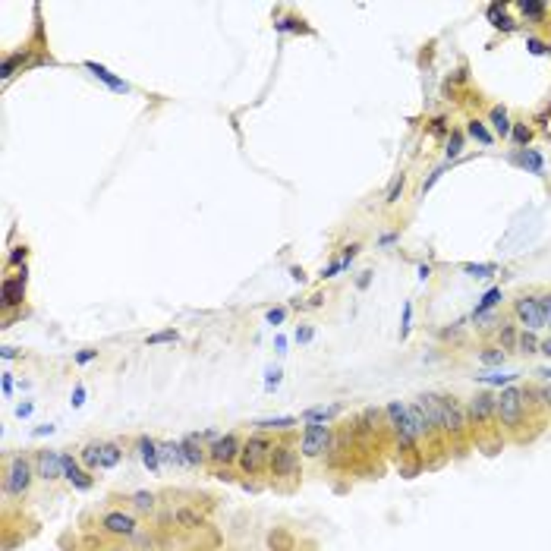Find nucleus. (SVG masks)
<instances>
[{
    "label": "nucleus",
    "mask_w": 551,
    "mask_h": 551,
    "mask_svg": "<svg viewBox=\"0 0 551 551\" xmlns=\"http://www.w3.org/2000/svg\"><path fill=\"white\" fill-rule=\"evenodd\" d=\"M139 460L148 466V473H161V450H158V441H152V438H139Z\"/></svg>",
    "instance_id": "2eb2a0df"
},
{
    "label": "nucleus",
    "mask_w": 551,
    "mask_h": 551,
    "mask_svg": "<svg viewBox=\"0 0 551 551\" xmlns=\"http://www.w3.org/2000/svg\"><path fill=\"white\" fill-rule=\"evenodd\" d=\"M341 413V406H312V410L303 413L306 422H328L331 416H337Z\"/></svg>",
    "instance_id": "412c9836"
},
{
    "label": "nucleus",
    "mask_w": 551,
    "mask_h": 551,
    "mask_svg": "<svg viewBox=\"0 0 551 551\" xmlns=\"http://www.w3.org/2000/svg\"><path fill=\"white\" fill-rule=\"evenodd\" d=\"M517 375H479L482 385H507V381H513Z\"/></svg>",
    "instance_id": "a19ab883"
},
{
    "label": "nucleus",
    "mask_w": 551,
    "mask_h": 551,
    "mask_svg": "<svg viewBox=\"0 0 551 551\" xmlns=\"http://www.w3.org/2000/svg\"><path fill=\"white\" fill-rule=\"evenodd\" d=\"M517 7H520V13H523L529 22H542L545 13H548V7H545V3H538V0H520Z\"/></svg>",
    "instance_id": "a211bd4d"
},
{
    "label": "nucleus",
    "mask_w": 551,
    "mask_h": 551,
    "mask_svg": "<svg viewBox=\"0 0 551 551\" xmlns=\"http://www.w3.org/2000/svg\"><path fill=\"white\" fill-rule=\"evenodd\" d=\"M268 473H271L274 479H290V475H296L299 473V454L287 441L274 444L271 457H268Z\"/></svg>",
    "instance_id": "20e7f679"
},
{
    "label": "nucleus",
    "mask_w": 551,
    "mask_h": 551,
    "mask_svg": "<svg viewBox=\"0 0 551 551\" xmlns=\"http://www.w3.org/2000/svg\"><path fill=\"white\" fill-rule=\"evenodd\" d=\"M284 318H287L284 309H271V312H268V324H280Z\"/></svg>",
    "instance_id": "8fccbe9b"
},
{
    "label": "nucleus",
    "mask_w": 551,
    "mask_h": 551,
    "mask_svg": "<svg viewBox=\"0 0 551 551\" xmlns=\"http://www.w3.org/2000/svg\"><path fill=\"white\" fill-rule=\"evenodd\" d=\"M271 448H274V441L271 438H265L262 431H255L252 438H249L246 444H243V450H240V469L246 475H255V473H262V469L268 466V457H271Z\"/></svg>",
    "instance_id": "f03ea898"
},
{
    "label": "nucleus",
    "mask_w": 551,
    "mask_h": 551,
    "mask_svg": "<svg viewBox=\"0 0 551 551\" xmlns=\"http://www.w3.org/2000/svg\"><path fill=\"white\" fill-rule=\"evenodd\" d=\"M368 280H372V278H368V271H366L359 280H356V284H359V290H366V287H368Z\"/></svg>",
    "instance_id": "0e129e2a"
},
{
    "label": "nucleus",
    "mask_w": 551,
    "mask_h": 551,
    "mask_svg": "<svg viewBox=\"0 0 551 551\" xmlns=\"http://www.w3.org/2000/svg\"><path fill=\"white\" fill-rule=\"evenodd\" d=\"M501 299H504V296H501V287H492V290H488V293H485V296H482V303H479V306H475V312H473V318H479V315H485V312H488V309H494V306H498V303H501Z\"/></svg>",
    "instance_id": "b1692460"
},
{
    "label": "nucleus",
    "mask_w": 551,
    "mask_h": 551,
    "mask_svg": "<svg viewBox=\"0 0 551 551\" xmlns=\"http://www.w3.org/2000/svg\"><path fill=\"white\" fill-rule=\"evenodd\" d=\"M120 457H123L120 444L108 441V444H104V448H101V469H114L117 463H120Z\"/></svg>",
    "instance_id": "4be33fe9"
},
{
    "label": "nucleus",
    "mask_w": 551,
    "mask_h": 551,
    "mask_svg": "<svg viewBox=\"0 0 551 551\" xmlns=\"http://www.w3.org/2000/svg\"><path fill=\"white\" fill-rule=\"evenodd\" d=\"M343 268H347V265H343V262H331L328 268H322V280H328V278H337V274H341Z\"/></svg>",
    "instance_id": "c03bdc74"
},
{
    "label": "nucleus",
    "mask_w": 551,
    "mask_h": 551,
    "mask_svg": "<svg viewBox=\"0 0 551 551\" xmlns=\"http://www.w3.org/2000/svg\"><path fill=\"white\" fill-rule=\"evenodd\" d=\"M20 64H22V54H13V57L3 60V73H0V76H3V83H7V79L13 76V70H16Z\"/></svg>",
    "instance_id": "4c0bfd02"
},
{
    "label": "nucleus",
    "mask_w": 551,
    "mask_h": 551,
    "mask_svg": "<svg viewBox=\"0 0 551 551\" xmlns=\"http://www.w3.org/2000/svg\"><path fill=\"white\" fill-rule=\"evenodd\" d=\"M441 173H444V167H441V171H435V173H431V177H429V180H425V183H422V192H429L431 186H435L438 180H441Z\"/></svg>",
    "instance_id": "864d4df0"
},
{
    "label": "nucleus",
    "mask_w": 551,
    "mask_h": 551,
    "mask_svg": "<svg viewBox=\"0 0 551 551\" xmlns=\"http://www.w3.org/2000/svg\"><path fill=\"white\" fill-rule=\"evenodd\" d=\"M312 337H315V331H312V328H296V341L299 343H309Z\"/></svg>",
    "instance_id": "603ef678"
},
{
    "label": "nucleus",
    "mask_w": 551,
    "mask_h": 551,
    "mask_svg": "<svg viewBox=\"0 0 551 551\" xmlns=\"http://www.w3.org/2000/svg\"><path fill=\"white\" fill-rule=\"evenodd\" d=\"M177 331H158V334H148V347H158V343H173L177 341Z\"/></svg>",
    "instance_id": "c9c22d12"
},
{
    "label": "nucleus",
    "mask_w": 551,
    "mask_h": 551,
    "mask_svg": "<svg viewBox=\"0 0 551 551\" xmlns=\"http://www.w3.org/2000/svg\"><path fill=\"white\" fill-rule=\"evenodd\" d=\"M479 359L485 362V366H501V362H504V347H488V350H482Z\"/></svg>",
    "instance_id": "473e14b6"
},
{
    "label": "nucleus",
    "mask_w": 551,
    "mask_h": 551,
    "mask_svg": "<svg viewBox=\"0 0 551 551\" xmlns=\"http://www.w3.org/2000/svg\"><path fill=\"white\" fill-rule=\"evenodd\" d=\"M429 274H431L429 265H419V280H429Z\"/></svg>",
    "instance_id": "e2e57ef3"
},
{
    "label": "nucleus",
    "mask_w": 551,
    "mask_h": 551,
    "mask_svg": "<svg viewBox=\"0 0 551 551\" xmlns=\"http://www.w3.org/2000/svg\"><path fill=\"white\" fill-rule=\"evenodd\" d=\"M177 520H180V526H186V529H196V526H202V523H205L202 513L189 510V507H180V510H177Z\"/></svg>",
    "instance_id": "7c9ffc66"
},
{
    "label": "nucleus",
    "mask_w": 551,
    "mask_h": 551,
    "mask_svg": "<svg viewBox=\"0 0 551 551\" xmlns=\"http://www.w3.org/2000/svg\"><path fill=\"white\" fill-rule=\"evenodd\" d=\"M513 315H517L520 324H526V331L545 328V318H542V309H538V299H536V296H520V299H513Z\"/></svg>",
    "instance_id": "6e6552de"
},
{
    "label": "nucleus",
    "mask_w": 551,
    "mask_h": 551,
    "mask_svg": "<svg viewBox=\"0 0 551 551\" xmlns=\"http://www.w3.org/2000/svg\"><path fill=\"white\" fill-rule=\"evenodd\" d=\"M0 387H3V397H10V394H13V372H3V378H0Z\"/></svg>",
    "instance_id": "09e8293b"
},
{
    "label": "nucleus",
    "mask_w": 551,
    "mask_h": 551,
    "mask_svg": "<svg viewBox=\"0 0 551 551\" xmlns=\"http://www.w3.org/2000/svg\"><path fill=\"white\" fill-rule=\"evenodd\" d=\"M240 450H243L240 438H236L234 431H227V435H221L217 441H211V448H208V460H211V463H217V466H230L234 460H240Z\"/></svg>",
    "instance_id": "0eeeda50"
},
{
    "label": "nucleus",
    "mask_w": 551,
    "mask_h": 551,
    "mask_svg": "<svg viewBox=\"0 0 551 551\" xmlns=\"http://www.w3.org/2000/svg\"><path fill=\"white\" fill-rule=\"evenodd\" d=\"M22 259H26V246H20V249H16L13 255H10V265H20Z\"/></svg>",
    "instance_id": "4d7b16f0"
},
{
    "label": "nucleus",
    "mask_w": 551,
    "mask_h": 551,
    "mask_svg": "<svg viewBox=\"0 0 551 551\" xmlns=\"http://www.w3.org/2000/svg\"><path fill=\"white\" fill-rule=\"evenodd\" d=\"M498 271V265H492V262H479V265H463V274H469V278H488V274Z\"/></svg>",
    "instance_id": "c756f323"
},
{
    "label": "nucleus",
    "mask_w": 551,
    "mask_h": 551,
    "mask_svg": "<svg viewBox=\"0 0 551 551\" xmlns=\"http://www.w3.org/2000/svg\"><path fill=\"white\" fill-rule=\"evenodd\" d=\"M403 183H406L403 177H397V180H394V183H391V189H387V199H385L387 205H394V202H397V199H400V192H403Z\"/></svg>",
    "instance_id": "58836bf2"
},
{
    "label": "nucleus",
    "mask_w": 551,
    "mask_h": 551,
    "mask_svg": "<svg viewBox=\"0 0 551 551\" xmlns=\"http://www.w3.org/2000/svg\"><path fill=\"white\" fill-rule=\"evenodd\" d=\"M35 475L38 473L32 469V463H29L26 457H13V460H10V469H7V494H13V498H26Z\"/></svg>",
    "instance_id": "39448f33"
},
{
    "label": "nucleus",
    "mask_w": 551,
    "mask_h": 551,
    "mask_svg": "<svg viewBox=\"0 0 551 551\" xmlns=\"http://www.w3.org/2000/svg\"><path fill=\"white\" fill-rule=\"evenodd\" d=\"M542 375H545V378H548V381H551V368H542Z\"/></svg>",
    "instance_id": "69168bd1"
},
{
    "label": "nucleus",
    "mask_w": 551,
    "mask_h": 551,
    "mask_svg": "<svg viewBox=\"0 0 551 551\" xmlns=\"http://www.w3.org/2000/svg\"><path fill=\"white\" fill-rule=\"evenodd\" d=\"M488 20H492L494 29H504V32H510V29H513V20H510V16H504V7H498V3L488 7Z\"/></svg>",
    "instance_id": "bb28decb"
},
{
    "label": "nucleus",
    "mask_w": 551,
    "mask_h": 551,
    "mask_svg": "<svg viewBox=\"0 0 551 551\" xmlns=\"http://www.w3.org/2000/svg\"><path fill=\"white\" fill-rule=\"evenodd\" d=\"M158 450H161V463H167V466H183L180 444H158Z\"/></svg>",
    "instance_id": "a878e982"
},
{
    "label": "nucleus",
    "mask_w": 551,
    "mask_h": 551,
    "mask_svg": "<svg viewBox=\"0 0 551 551\" xmlns=\"http://www.w3.org/2000/svg\"><path fill=\"white\" fill-rule=\"evenodd\" d=\"M466 133L473 136V139L479 142V145H492V142H494V136L488 133V127H485V123H482V120H469Z\"/></svg>",
    "instance_id": "393cba45"
},
{
    "label": "nucleus",
    "mask_w": 551,
    "mask_h": 551,
    "mask_svg": "<svg viewBox=\"0 0 551 551\" xmlns=\"http://www.w3.org/2000/svg\"><path fill=\"white\" fill-rule=\"evenodd\" d=\"M290 425H296L293 416H274V419H259V422H255V431H284V429H290Z\"/></svg>",
    "instance_id": "6ab92c4d"
},
{
    "label": "nucleus",
    "mask_w": 551,
    "mask_h": 551,
    "mask_svg": "<svg viewBox=\"0 0 551 551\" xmlns=\"http://www.w3.org/2000/svg\"><path fill=\"white\" fill-rule=\"evenodd\" d=\"M498 337H501V343H504V347H513V343H517V334H513L510 324H504V328L498 331Z\"/></svg>",
    "instance_id": "a18cd8bd"
},
{
    "label": "nucleus",
    "mask_w": 551,
    "mask_h": 551,
    "mask_svg": "<svg viewBox=\"0 0 551 551\" xmlns=\"http://www.w3.org/2000/svg\"><path fill=\"white\" fill-rule=\"evenodd\" d=\"M101 448H104V444H98V441H92V444H85V448H83L85 469H98V466H101Z\"/></svg>",
    "instance_id": "5701e85b"
},
{
    "label": "nucleus",
    "mask_w": 551,
    "mask_h": 551,
    "mask_svg": "<svg viewBox=\"0 0 551 551\" xmlns=\"http://www.w3.org/2000/svg\"><path fill=\"white\" fill-rule=\"evenodd\" d=\"M488 123H492V129L501 136V139H507V136H510V129H513V123H510V117H507L504 108H492V114H488Z\"/></svg>",
    "instance_id": "f3484780"
},
{
    "label": "nucleus",
    "mask_w": 551,
    "mask_h": 551,
    "mask_svg": "<svg viewBox=\"0 0 551 551\" xmlns=\"http://www.w3.org/2000/svg\"><path fill=\"white\" fill-rule=\"evenodd\" d=\"M498 422L504 429H520L526 416V397H523V387H504L498 394Z\"/></svg>",
    "instance_id": "7ed1b4c3"
},
{
    "label": "nucleus",
    "mask_w": 551,
    "mask_h": 551,
    "mask_svg": "<svg viewBox=\"0 0 551 551\" xmlns=\"http://www.w3.org/2000/svg\"><path fill=\"white\" fill-rule=\"evenodd\" d=\"M410 318H413V306L403 303V324H400V337L410 334Z\"/></svg>",
    "instance_id": "49530a36"
},
{
    "label": "nucleus",
    "mask_w": 551,
    "mask_h": 551,
    "mask_svg": "<svg viewBox=\"0 0 551 551\" xmlns=\"http://www.w3.org/2000/svg\"><path fill=\"white\" fill-rule=\"evenodd\" d=\"M517 161H520V164H523V167H529L532 173H542V171H545V161H542V155H538V152H532V148H526V152L520 155Z\"/></svg>",
    "instance_id": "cd10ccee"
},
{
    "label": "nucleus",
    "mask_w": 551,
    "mask_h": 551,
    "mask_svg": "<svg viewBox=\"0 0 551 551\" xmlns=\"http://www.w3.org/2000/svg\"><path fill=\"white\" fill-rule=\"evenodd\" d=\"M32 435H35V438H45V435H54V425H51V422H48V425H38V429H35V431H32Z\"/></svg>",
    "instance_id": "6e6d98bb"
},
{
    "label": "nucleus",
    "mask_w": 551,
    "mask_h": 551,
    "mask_svg": "<svg viewBox=\"0 0 551 551\" xmlns=\"http://www.w3.org/2000/svg\"><path fill=\"white\" fill-rule=\"evenodd\" d=\"M526 48H529V54H536V57H542V54H548V45L538 38H526Z\"/></svg>",
    "instance_id": "79ce46f5"
},
{
    "label": "nucleus",
    "mask_w": 551,
    "mask_h": 551,
    "mask_svg": "<svg viewBox=\"0 0 551 551\" xmlns=\"http://www.w3.org/2000/svg\"><path fill=\"white\" fill-rule=\"evenodd\" d=\"M517 347H520V353H538L542 341L536 337V331H523V334L517 337Z\"/></svg>",
    "instance_id": "c85d7f7f"
},
{
    "label": "nucleus",
    "mask_w": 551,
    "mask_h": 551,
    "mask_svg": "<svg viewBox=\"0 0 551 551\" xmlns=\"http://www.w3.org/2000/svg\"><path fill=\"white\" fill-rule=\"evenodd\" d=\"M416 403L429 413L435 429L444 431V435H460V431L466 429V410L460 406L457 397H448V394H422Z\"/></svg>",
    "instance_id": "f257e3e1"
},
{
    "label": "nucleus",
    "mask_w": 551,
    "mask_h": 551,
    "mask_svg": "<svg viewBox=\"0 0 551 551\" xmlns=\"http://www.w3.org/2000/svg\"><path fill=\"white\" fill-rule=\"evenodd\" d=\"M510 136H513V142H517V145H529V139H532V129L526 127V123H513V129H510Z\"/></svg>",
    "instance_id": "72a5a7b5"
},
{
    "label": "nucleus",
    "mask_w": 551,
    "mask_h": 551,
    "mask_svg": "<svg viewBox=\"0 0 551 551\" xmlns=\"http://www.w3.org/2000/svg\"><path fill=\"white\" fill-rule=\"evenodd\" d=\"M278 32H303V26H299V20H284L278 22Z\"/></svg>",
    "instance_id": "de8ad7c7"
},
{
    "label": "nucleus",
    "mask_w": 551,
    "mask_h": 551,
    "mask_svg": "<svg viewBox=\"0 0 551 551\" xmlns=\"http://www.w3.org/2000/svg\"><path fill=\"white\" fill-rule=\"evenodd\" d=\"M98 356V350H83V353H76V362L79 366H85V362H92Z\"/></svg>",
    "instance_id": "3c124183"
},
{
    "label": "nucleus",
    "mask_w": 551,
    "mask_h": 551,
    "mask_svg": "<svg viewBox=\"0 0 551 551\" xmlns=\"http://www.w3.org/2000/svg\"><path fill=\"white\" fill-rule=\"evenodd\" d=\"M469 419H473L475 425H488L492 419H498V400H494V394L488 391H479L473 400H469Z\"/></svg>",
    "instance_id": "1a4fd4ad"
},
{
    "label": "nucleus",
    "mask_w": 551,
    "mask_h": 551,
    "mask_svg": "<svg viewBox=\"0 0 551 551\" xmlns=\"http://www.w3.org/2000/svg\"><path fill=\"white\" fill-rule=\"evenodd\" d=\"M460 152H463V133H450V139H448V161H454V158H460Z\"/></svg>",
    "instance_id": "f704fd0d"
},
{
    "label": "nucleus",
    "mask_w": 551,
    "mask_h": 551,
    "mask_svg": "<svg viewBox=\"0 0 551 551\" xmlns=\"http://www.w3.org/2000/svg\"><path fill=\"white\" fill-rule=\"evenodd\" d=\"M280 375H284V372H280V368H268V372H265V391H274V387H278L280 385Z\"/></svg>",
    "instance_id": "ea45409f"
},
{
    "label": "nucleus",
    "mask_w": 551,
    "mask_h": 551,
    "mask_svg": "<svg viewBox=\"0 0 551 551\" xmlns=\"http://www.w3.org/2000/svg\"><path fill=\"white\" fill-rule=\"evenodd\" d=\"M542 403H545V406H551V381L542 387Z\"/></svg>",
    "instance_id": "13d9d810"
},
{
    "label": "nucleus",
    "mask_w": 551,
    "mask_h": 551,
    "mask_svg": "<svg viewBox=\"0 0 551 551\" xmlns=\"http://www.w3.org/2000/svg\"><path fill=\"white\" fill-rule=\"evenodd\" d=\"M180 454H183V466H192V469L208 460V448H202L199 435H186L183 441H180Z\"/></svg>",
    "instance_id": "ddd939ff"
},
{
    "label": "nucleus",
    "mask_w": 551,
    "mask_h": 551,
    "mask_svg": "<svg viewBox=\"0 0 551 551\" xmlns=\"http://www.w3.org/2000/svg\"><path fill=\"white\" fill-rule=\"evenodd\" d=\"M538 299V309H542V318H545V328H551V293H542Z\"/></svg>",
    "instance_id": "e433bc0d"
},
{
    "label": "nucleus",
    "mask_w": 551,
    "mask_h": 551,
    "mask_svg": "<svg viewBox=\"0 0 551 551\" xmlns=\"http://www.w3.org/2000/svg\"><path fill=\"white\" fill-rule=\"evenodd\" d=\"M101 529L110 532V536H123V538H133L136 532V517L133 513H123V510H110L101 517Z\"/></svg>",
    "instance_id": "9d476101"
},
{
    "label": "nucleus",
    "mask_w": 551,
    "mask_h": 551,
    "mask_svg": "<svg viewBox=\"0 0 551 551\" xmlns=\"http://www.w3.org/2000/svg\"><path fill=\"white\" fill-rule=\"evenodd\" d=\"M64 475V454L57 450H38V479L57 482Z\"/></svg>",
    "instance_id": "9b49d317"
},
{
    "label": "nucleus",
    "mask_w": 551,
    "mask_h": 551,
    "mask_svg": "<svg viewBox=\"0 0 551 551\" xmlns=\"http://www.w3.org/2000/svg\"><path fill=\"white\" fill-rule=\"evenodd\" d=\"M133 507L142 513H152L155 510V494L152 492H136L133 494Z\"/></svg>",
    "instance_id": "2f4dec72"
},
{
    "label": "nucleus",
    "mask_w": 551,
    "mask_h": 551,
    "mask_svg": "<svg viewBox=\"0 0 551 551\" xmlns=\"http://www.w3.org/2000/svg\"><path fill=\"white\" fill-rule=\"evenodd\" d=\"M391 243H397V234H385L378 240V246H391Z\"/></svg>",
    "instance_id": "052dcab7"
},
{
    "label": "nucleus",
    "mask_w": 551,
    "mask_h": 551,
    "mask_svg": "<svg viewBox=\"0 0 551 551\" xmlns=\"http://www.w3.org/2000/svg\"><path fill=\"white\" fill-rule=\"evenodd\" d=\"M538 353H545V356H548V359H551V337H548V341H542V347H538Z\"/></svg>",
    "instance_id": "680f3d73"
},
{
    "label": "nucleus",
    "mask_w": 551,
    "mask_h": 551,
    "mask_svg": "<svg viewBox=\"0 0 551 551\" xmlns=\"http://www.w3.org/2000/svg\"><path fill=\"white\" fill-rule=\"evenodd\" d=\"M64 479L70 482L76 492H89L92 485H95V479L89 475V469H83L76 460H73L70 454H64Z\"/></svg>",
    "instance_id": "f8f14e48"
},
{
    "label": "nucleus",
    "mask_w": 551,
    "mask_h": 551,
    "mask_svg": "<svg viewBox=\"0 0 551 551\" xmlns=\"http://www.w3.org/2000/svg\"><path fill=\"white\" fill-rule=\"evenodd\" d=\"M22 296H26V268H22L16 278L3 280V306H7V309H16V306H22Z\"/></svg>",
    "instance_id": "4468645a"
},
{
    "label": "nucleus",
    "mask_w": 551,
    "mask_h": 551,
    "mask_svg": "<svg viewBox=\"0 0 551 551\" xmlns=\"http://www.w3.org/2000/svg\"><path fill=\"white\" fill-rule=\"evenodd\" d=\"M299 450L306 457H322L331 450V425L328 422H306L303 429V441H299Z\"/></svg>",
    "instance_id": "423d86ee"
},
{
    "label": "nucleus",
    "mask_w": 551,
    "mask_h": 551,
    "mask_svg": "<svg viewBox=\"0 0 551 551\" xmlns=\"http://www.w3.org/2000/svg\"><path fill=\"white\" fill-rule=\"evenodd\" d=\"M83 403H85V387L76 385V387H73V394H70V406H73V410H79Z\"/></svg>",
    "instance_id": "37998d69"
},
{
    "label": "nucleus",
    "mask_w": 551,
    "mask_h": 551,
    "mask_svg": "<svg viewBox=\"0 0 551 551\" xmlns=\"http://www.w3.org/2000/svg\"><path fill=\"white\" fill-rule=\"evenodd\" d=\"M85 70L89 73H95L98 79H101L104 85H108V89H114V92H129V85L123 83V79H117L114 73L108 70V66H101V64H95V60H89V64H85Z\"/></svg>",
    "instance_id": "dca6fc26"
},
{
    "label": "nucleus",
    "mask_w": 551,
    "mask_h": 551,
    "mask_svg": "<svg viewBox=\"0 0 551 551\" xmlns=\"http://www.w3.org/2000/svg\"><path fill=\"white\" fill-rule=\"evenodd\" d=\"M385 416H387V425H391V429H400V425L406 422V406L400 403V400H391V403L385 406Z\"/></svg>",
    "instance_id": "aec40b11"
},
{
    "label": "nucleus",
    "mask_w": 551,
    "mask_h": 551,
    "mask_svg": "<svg viewBox=\"0 0 551 551\" xmlns=\"http://www.w3.org/2000/svg\"><path fill=\"white\" fill-rule=\"evenodd\" d=\"M32 410H35L32 403H20V406H16V416H20V419H26V416H32Z\"/></svg>",
    "instance_id": "5fc2aeb1"
},
{
    "label": "nucleus",
    "mask_w": 551,
    "mask_h": 551,
    "mask_svg": "<svg viewBox=\"0 0 551 551\" xmlns=\"http://www.w3.org/2000/svg\"><path fill=\"white\" fill-rule=\"evenodd\" d=\"M0 356H3V359H16L20 353H16V347H3V350H0Z\"/></svg>",
    "instance_id": "bf43d9fd"
}]
</instances>
